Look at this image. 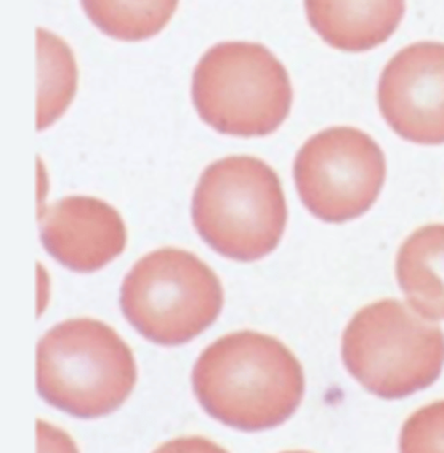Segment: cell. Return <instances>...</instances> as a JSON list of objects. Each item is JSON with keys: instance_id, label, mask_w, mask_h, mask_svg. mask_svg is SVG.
I'll return each mask as SVG.
<instances>
[{"instance_id": "obj_1", "label": "cell", "mask_w": 444, "mask_h": 453, "mask_svg": "<svg viewBox=\"0 0 444 453\" xmlns=\"http://www.w3.org/2000/svg\"><path fill=\"white\" fill-rule=\"evenodd\" d=\"M193 388L218 422L259 433L286 423L304 396L302 365L284 343L244 330L215 341L196 361Z\"/></svg>"}, {"instance_id": "obj_2", "label": "cell", "mask_w": 444, "mask_h": 453, "mask_svg": "<svg viewBox=\"0 0 444 453\" xmlns=\"http://www.w3.org/2000/svg\"><path fill=\"white\" fill-rule=\"evenodd\" d=\"M36 382L50 406L79 419H96L126 402L137 366L129 346L111 326L97 319H68L40 340Z\"/></svg>"}, {"instance_id": "obj_3", "label": "cell", "mask_w": 444, "mask_h": 453, "mask_svg": "<svg viewBox=\"0 0 444 453\" xmlns=\"http://www.w3.org/2000/svg\"><path fill=\"white\" fill-rule=\"evenodd\" d=\"M191 214L206 244L244 263L260 260L278 247L288 218L278 174L247 156L227 157L204 170Z\"/></svg>"}, {"instance_id": "obj_4", "label": "cell", "mask_w": 444, "mask_h": 453, "mask_svg": "<svg viewBox=\"0 0 444 453\" xmlns=\"http://www.w3.org/2000/svg\"><path fill=\"white\" fill-rule=\"evenodd\" d=\"M348 372L374 395L402 399L442 374L444 333L398 300H381L355 314L342 335Z\"/></svg>"}, {"instance_id": "obj_5", "label": "cell", "mask_w": 444, "mask_h": 453, "mask_svg": "<svg viewBox=\"0 0 444 453\" xmlns=\"http://www.w3.org/2000/svg\"><path fill=\"white\" fill-rule=\"evenodd\" d=\"M193 103L207 125L236 137H264L288 117L294 100L281 61L257 42H220L194 71Z\"/></svg>"}, {"instance_id": "obj_6", "label": "cell", "mask_w": 444, "mask_h": 453, "mask_svg": "<svg viewBox=\"0 0 444 453\" xmlns=\"http://www.w3.org/2000/svg\"><path fill=\"white\" fill-rule=\"evenodd\" d=\"M119 303L146 340L178 346L217 321L223 289L215 272L194 253L162 248L133 266L122 282Z\"/></svg>"}, {"instance_id": "obj_7", "label": "cell", "mask_w": 444, "mask_h": 453, "mask_svg": "<svg viewBox=\"0 0 444 453\" xmlns=\"http://www.w3.org/2000/svg\"><path fill=\"white\" fill-rule=\"evenodd\" d=\"M294 175L308 211L339 225L360 218L376 203L387 178V161L371 135L356 127H336L302 145Z\"/></svg>"}, {"instance_id": "obj_8", "label": "cell", "mask_w": 444, "mask_h": 453, "mask_svg": "<svg viewBox=\"0 0 444 453\" xmlns=\"http://www.w3.org/2000/svg\"><path fill=\"white\" fill-rule=\"evenodd\" d=\"M379 105L403 140L444 143V44L422 42L400 50L382 72Z\"/></svg>"}, {"instance_id": "obj_9", "label": "cell", "mask_w": 444, "mask_h": 453, "mask_svg": "<svg viewBox=\"0 0 444 453\" xmlns=\"http://www.w3.org/2000/svg\"><path fill=\"white\" fill-rule=\"evenodd\" d=\"M40 239L53 258L74 272L98 271L124 252L121 215L100 199L68 196L40 218Z\"/></svg>"}, {"instance_id": "obj_10", "label": "cell", "mask_w": 444, "mask_h": 453, "mask_svg": "<svg viewBox=\"0 0 444 453\" xmlns=\"http://www.w3.org/2000/svg\"><path fill=\"white\" fill-rule=\"evenodd\" d=\"M312 28L331 47L365 52L387 42L402 21L405 0H304Z\"/></svg>"}, {"instance_id": "obj_11", "label": "cell", "mask_w": 444, "mask_h": 453, "mask_svg": "<svg viewBox=\"0 0 444 453\" xmlns=\"http://www.w3.org/2000/svg\"><path fill=\"white\" fill-rule=\"evenodd\" d=\"M397 279L425 319H444V225L417 229L397 256Z\"/></svg>"}, {"instance_id": "obj_12", "label": "cell", "mask_w": 444, "mask_h": 453, "mask_svg": "<svg viewBox=\"0 0 444 453\" xmlns=\"http://www.w3.org/2000/svg\"><path fill=\"white\" fill-rule=\"evenodd\" d=\"M88 18L100 31L122 42L158 35L177 10L178 0H81Z\"/></svg>"}, {"instance_id": "obj_13", "label": "cell", "mask_w": 444, "mask_h": 453, "mask_svg": "<svg viewBox=\"0 0 444 453\" xmlns=\"http://www.w3.org/2000/svg\"><path fill=\"white\" fill-rule=\"evenodd\" d=\"M39 114L37 130L45 129L65 111L76 93L77 66L68 45L45 29H37Z\"/></svg>"}, {"instance_id": "obj_14", "label": "cell", "mask_w": 444, "mask_h": 453, "mask_svg": "<svg viewBox=\"0 0 444 453\" xmlns=\"http://www.w3.org/2000/svg\"><path fill=\"white\" fill-rule=\"evenodd\" d=\"M401 453H444V401L411 415L400 438Z\"/></svg>"}, {"instance_id": "obj_15", "label": "cell", "mask_w": 444, "mask_h": 453, "mask_svg": "<svg viewBox=\"0 0 444 453\" xmlns=\"http://www.w3.org/2000/svg\"><path fill=\"white\" fill-rule=\"evenodd\" d=\"M37 453H79V449L68 434L37 420Z\"/></svg>"}, {"instance_id": "obj_16", "label": "cell", "mask_w": 444, "mask_h": 453, "mask_svg": "<svg viewBox=\"0 0 444 453\" xmlns=\"http://www.w3.org/2000/svg\"><path fill=\"white\" fill-rule=\"evenodd\" d=\"M153 453H228L222 447L201 436L178 438L162 444Z\"/></svg>"}, {"instance_id": "obj_17", "label": "cell", "mask_w": 444, "mask_h": 453, "mask_svg": "<svg viewBox=\"0 0 444 453\" xmlns=\"http://www.w3.org/2000/svg\"><path fill=\"white\" fill-rule=\"evenodd\" d=\"M284 453H310V452H304V451H291V452H284Z\"/></svg>"}]
</instances>
